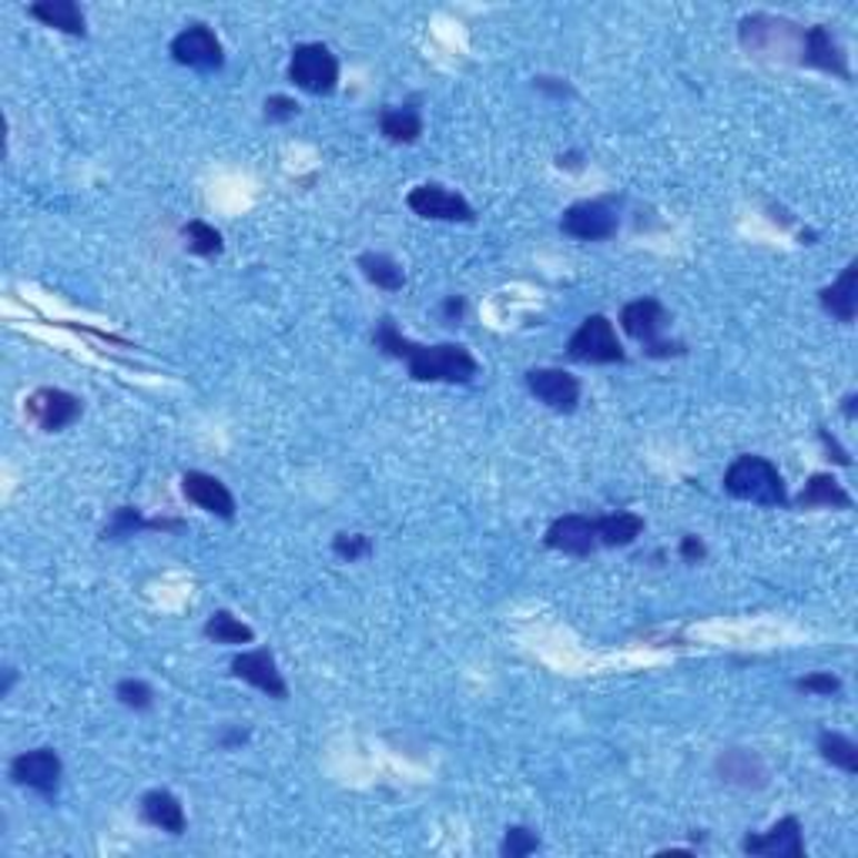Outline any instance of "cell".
Instances as JSON below:
<instances>
[{"mask_svg": "<svg viewBox=\"0 0 858 858\" xmlns=\"http://www.w3.org/2000/svg\"><path fill=\"white\" fill-rule=\"evenodd\" d=\"M8 775L18 788H28V791L41 795L45 801L55 805L58 795H61L65 761L55 748H31V751H21V755L11 758Z\"/></svg>", "mask_w": 858, "mask_h": 858, "instance_id": "5b68a950", "label": "cell"}, {"mask_svg": "<svg viewBox=\"0 0 858 858\" xmlns=\"http://www.w3.org/2000/svg\"><path fill=\"white\" fill-rule=\"evenodd\" d=\"M818 303L835 323H845V326L855 323V316H858V262H848L841 268V275L831 285H825L818 293Z\"/></svg>", "mask_w": 858, "mask_h": 858, "instance_id": "ac0fdd59", "label": "cell"}, {"mask_svg": "<svg viewBox=\"0 0 858 858\" xmlns=\"http://www.w3.org/2000/svg\"><path fill=\"white\" fill-rule=\"evenodd\" d=\"M744 855H761V858H805V831L795 815L778 818L768 831L744 835L741 838Z\"/></svg>", "mask_w": 858, "mask_h": 858, "instance_id": "9a60e30c", "label": "cell"}, {"mask_svg": "<svg viewBox=\"0 0 858 858\" xmlns=\"http://www.w3.org/2000/svg\"><path fill=\"white\" fill-rule=\"evenodd\" d=\"M598 533H601V546H631L644 533V516L631 510L598 516Z\"/></svg>", "mask_w": 858, "mask_h": 858, "instance_id": "cb8c5ba5", "label": "cell"}, {"mask_svg": "<svg viewBox=\"0 0 858 858\" xmlns=\"http://www.w3.org/2000/svg\"><path fill=\"white\" fill-rule=\"evenodd\" d=\"M718 775L721 781L728 785H738V788H765L768 785V768L765 761L748 751V748H728L718 755Z\"/></svg>", "mask_w": 858, "mask_h": 858, "instance_id": "d6986e66", "label": "cell"}, {"mask_svg": "<svg viewBox=\"0 0 858 858\" xmlns=\"http://www.w3.org/2000/svg\"><path fill=\"white\" fill-rule=\"evenodd\" d=\"M818 440H821V446L828 450V460H835L838 466H851V453H848L835 436H828V430H818Z\"/></svg>", "mask_w": 858, "mask_h": 858, "instance_id": "d590c367", "label": "cell"}, {"mask_svg": "<svg viewBox=\"0 0 858 858\" xmlns=\"http://www.w3.org/2000/svg\"><path fill=\"white\" fill-rule=\"evenodd\" d=\"M798 65L835 75L841 81H851V68H848V55L838 45V38L831 34V28L825 24H811L801 31V48H798Z\"/></svg>", "mask_w": 858, "mask_h": 858, "instance_id": "8fae6325", "label": "cell"}, {"mask_svg": "<svg viewBox=\"0 0 858 858\" xmlns=\"http://www.w3.org/2000/svg\"><path fill=\"white\" fill-rule=\"evenodd\" d=\"M151 530V520H145V513L138 506H118L108 520V526L101 530V540H128V536H138Z\"/></svg>", "mask_w": 858, "mask_h": 858, "instance_id": "83f0119b", "label": "cell"}, {"mask_svg": "<svg viewBox=\"0 0 858 858\" xmlns=\"http://www.w3.org/2000/svg\"><path fill=\"white\" fill-rule=\"evenodd\" d=\"M28 14L34 21H41L45 28H55L61 34L88 38V18H85L81 4H75V0H38V4L28 8Z\"/></svg>", "mask_w": 858, "mask_h": 858, "instance_id": "ffe728a7", "label": "cell"}, {"mask_svg": "<svg viewBox=\"0 0 858 858\" xmlns=\"http://www.w3.org/2000/svg\"><path fill=\"white\" fill-rule=\"evenodd\" d=\"M356 265H359V272L376 285V289H383V293H400L403 282H406L403 265H400L393 255H386V252H363Z\"/></svg>", "mask_w": 858, "mask_h": 858, "instance_id": "603a6c76", "label": "cell"}, {"mask_svg": "<svg viewBox=\"0 0 858 858\" xmlns=\"http://www.w3.org/2000/svg\"><path fill=\"white\" fill-rule=\"evenodd\" d=\"M724 493L744 503H758V506H788V486L781 470L758 453H741L734 456V463L724 470Z\"/></svg>", "mask_w": 858, "mask_h": 858, "instance_id": "7a4b0ae2", "label": "cell"}, {"mask_svg": "<svg viewBox=\"0 0 858 858\" xmlns=\"http://www.w3.org/2000/svg\"><path fill=\"white\" fill-rule=\"evenodd\" d=\"M540 835L533 831V828H526V825H510L506 831H503V841H500V855L503 858H526V855H533V851H540Z\"/></svg>", "mask_w": 858, "mask_h": 858, "instance_id": "f1b7e54d", "label": "cell"}, {"mask_svg": "<svg viewBox=\"0 0 858 858\" xmlns=\"http://www.w3.org/2000/svg\"><path fill=\"white\" fill-rule=\"evenodd\" d=\"M289 81L316 98L333 95L339 88V58L319 41L299 45L289 58Z\"/></svg>", "mask_w": 858, "mask_h": 858, "instance_id": "8992f818", "label": "cell"}, {"mask_svg": "<svg viewBox=\"0 0 858 858\" xmlns=\"http://www.w3.org/2000/svg\"><path fill=\"white\" fill-rule=\"evenodd\" d=\"M333 553H336L339 560L356 563V560H363V556L373 553V540H369L366 533H349V530H343V533L333 536Z\"/></svg>", "mask_w": 858, "mask_h": 858, "instance_id": "4dcf8cb0", "label": "cell"}, {"mask_svg": "<svg viewBox=\"0 0 858 858\" xmlns=\"http://www.w3.org/2000/svg\"><path fill=\"white\" fill-rule=\"evenodd\" d=\"M533 88H536L540 95H550V98H574V88H570L563 78H550V75L533 78Z\"/></svg>", "mask_w": 858, "mask_h": 858, "instance_id": "836d02e7", "label": "cell"}, {"mask_svg": "<svg viewBox=\"0 0 858 858\" xmlns=\"http://www.w3.org/2000/svg\"><path fill=\"white\" fill-rule=\"evenodd\" d=\"M373 343H376V349L383 356L403 359L416 383L470 386L480 376V363H476V356L466 346H460V343H433V346L413 343L410 336H403L396 329V323L389 316L379 319V326L373 333Z\"/></svg>", "mask_w": 858, "mask_h": 858, "instance_id": "6da1fadb", "label": "cell"}, {"mask_svg": "<svg viewBox=\"0 0 858 858\" xmlns=\"http://www.w3.org/2000/svg\"><path fill=\"white\" fill-rule=\"evenodd\" d=\"M798 238H801V245H815V231H801Z\"/></svg>", "mask_w": 858, "mask_h": 858, "instance_id": "b9f144b4", "label": "cell"}, {"mask_svg": "<svg viewBox=\"0 0 858 858\" xmlns=\"http://www.w3.org/2000/svg\"><path fill=\"white\" fill-rule=\"evenodd\" d=\"M248 738H252V731H248V728H225V731L218 734V748L231 751V748L248 744Z\"/></svg>", "mask_w": 858, "mask_h": 858, "instance_id": "8d00e7d4", "label": "cell"}, {"mask_svg": "<svg viewBox=\"0 0 858 858\" xmlns=\"http://www.w3.org/2000/svg\"><path fill=\"white\" fill-rule=\"evenodd\" d=\"M678 553H681V560H684V563H701V560L708 556V546H704V540H701V536L684 533V536H681V543H678Z\"/></svg>", "mask_w": 858, "mask_h": 858, "instance_id": "e575fe53", "label": "cell"}, {"mask_svg": "<svg viewBox=\"0 0 858 858\" xmlns=\"http://www.w3.org/2000/svg\"><path fill=\"white\" fill-rule=\"evenodd\" d=\"M543 543L550 550H560L566 556H591L601 546V533H598V516H584V513H566L556 516L546 533Z\"/></svg>", "mask_w": 858, "mask_h": 858, "instance_id": "4fadbf2b", "label": "cell"}, {"mask_svg": "<svg viewBox=\"0 0 858 858\" xmlns=\"http://www.w3.org/2000/svg\"><path fill=\"white\" fill-rule=\"evenodd\" d=\"M171 58H175V65L201 71V75L225 68V48L208 24H188L185 31H178L171 38Z\"/></svg>", "mask_w": 858, "mask_h": 858, "instance_id": "9c48e42d", "label": "cell"}, {"mask_svg": "<svg viewBox=\"0 0 858 858\" xmlns=\"http://www.w3.org/2000/svg\"><path fill=\"white\" fill-rule=\"evenodd\" d=\"M526 389L553 413H574L581 406V379L556 366H536L526 376Z\"/></svg>", "mask_w": 858, "mask_h": 858, "instance_id": "7c38bea8", "label": "cell"}, {"mask_svg": "<svg viewBox=\"0 0 858 858\" xmlns=\"http://www.w3.org/2000/svg\"><path fill=\"white\" fill-rule=\"evenodd\" d=\"M855 403H858V396H855V393H848V396L841 400V413H845V420H855Z\"/></svg>", "mask_w": 858, "mask_h": 858, "instance_id": "60d3db41", "label": "cell"}, {"mask_svg": "<svg viewBox=\"0 0 858 858\" xmlns=\"http://www.w3.org/2000/svg\"><path fill=\"white\" fill-rule=\"evenodd\" d=\"M379 131L393 145H416L423 135V115L416 105H389L379 111Z\"/></svg>", "mask_w": 858, "mask_h": 858, "instance_id": "7402d4cb", "label": "cell"}, {"mask_svg": "<svg viewBox=\"0 0 858 858\" xmlns=\"http://www.w3.org/2000/svg\"><path fill=\"white\" fill-rule=\"evenodd\" d=\"M181 235H185V248H188L191 255H198V258H215V255L225 252L221 231H218L215 225L201 221V218H191V221L181 228Z\"/></svg>", "mask_w": 858, "mask_h": 858, "instance_id": "4316f807", "label": "cell"}, {"mask_svg": "<svg viewBox=\"0 0 858 858\" xmlns=\"http://www.w3.org/2000/svg\"><path fill=\"white\" fill-rule=\"evenodd\" d=\"M406 205L413 215L420 218H430V221H476V208L460 195V191H450L446 185L440 181H423L416 185L410 195H406Z\"/></svg>", "mask_w": 858, "mask_h": 858, "instance_id": "30bf717a", "label": "cell"}, {"mask_svg": "<svg viewBox=\"0 0 858 858\" xmlns=\"http://www.w3.org/2000/svg\"><path fill=\"white\" fill-rule=\"evenodd\" d=\"M818 755L831 768H841L845 775L858 771V744L848 734H841V731H821L818 734Z\"/></svg>", "mask_w": 858, "mask_h": 858, "instance_id": "d4e9b609", "label": "cell"}, {"mask_svg": "<svg viewBox=\"0 0 858 858\" xmlns=\"http://www.w3.org/2000/svg\"><path fill=\"white\" fill-rule=\"evenodd\" d=\"M231 674L245 684H252L255 691L275 698V701H285L289 698V684H285L282 671H278V661L268 648H252V651H241L231 658Z\"/></svg>", "mask_w": 858, "mask_h": 858, "instance_id": "5bb4252c", "label": "cell"}, {"mask_svg": "<svg viewBox=\"0 0 858 858\" xmlns=\"http://www.w3.org/2000/svg\"><path fill=\"white\" fill-rule=\"evenodd\" d=\"M795 506L798 510H848L851 506V496L848 490L838 483V476L831 473H811L805 490L795 496Z\"/></svg>", "mask_w": 858, "mask_h": 858, "instance_id": "44dd1931", "label": "cell"}, {"mask_svg": "<svg viewBox=\"0 0 858 858\" xmlns=\"http://www.w3.org/2000/svg\"><path fill=\"white\" fill-rule=\"evenodd\" d=\"M115 698L131 711H151L155 708V688L141 678H125L115 688Z\"/></svg>", "mask_w": 858, "mask_h": 858, "instance_id": "f546056e", "label": "cell"}, {"mask_svg": "<svg viewBox=\"0 0 858 858\" xmlns=\"http://www.w3.org/2000/svg\"><path fill=\"white\" fill-rule=\"evenodd\" d=\"M556 165L566 168V171H581V168H584V155H581V151H566V155L556 158Z\"/></svg>", "mask_w": 858, "mask_h": 858, "instance_id": "f35d334b", "label": "cell"}, {"mask_svg": "<svg viewBox=\"0 0 858 858\" xmlns=\"http://www.w3.org/2000/svg\"><path fill=\"white\" fill-rule=\"evenodd\" d=\"M671 326V313L664 309L661 299L654 296H644V299H634L621 309V329L644 346V356L648 359H674V356H684L688 346L681 339H664Z\"/></svg>", "mask_w": 858, "mask_h": 858, "instance_id": "3957f363", "label": "cell"}, {"mask_svg": "<svg viewBox=\"0 0 858 858\" xmlns=\"http://www.w3.org/2000/svg\"><path fill=\"white\" fill-rule=\"evenodd\" d=\"M566 359L570 363H588V366H624L628 353L618 339L614 323L604 313H594L578 326L574 336H570Z\"/></svg>", "mask_w": 858, "mask_h": 858, "instance_id": "277c9868", "label": "cell"}, {"mask_svg": "<svg viewBox=\"0 0 858 858\" xmlns=\"http://www.w3.org/2000/svg\"><path fill=\"white\" fill-rule=\"evenodd\" d=\"M201 634H205L208 641H215V644H252V641H255V631H252L245 621H238L231 611H215V614L205 621Z\"/></svg>", "mask_w": 858, "mask_h": 858, "instance_id": "484cf974", "label": "cell"}, {"mask_svg": "<svg viewBox=\"0 0 858 858\" xmlns=\"http://www.w3.org/2000/svg\"><path fill=\"white\" fill-rule=\"evenodd\" d=\"M181 493H185V500L188 503H195L198 510H205V513H211V516H221V520H235V496H231V490L218 480V476H211V473H201V470H188L185 476H181Z\"/></svg>", "mask_w": 858, "mask_h": 858, "instance_id": "2e32d148", "label": "cell"}, {"mask_svg": "<svg viewBox=\"0 0 858 858\" xmlns=\"http://www.w3.org/2000/svg\"><path fill=\"white\" fill-rule=\"evenodd\" d=\"M14 684H18V671H14V668H4V684H0V698H8Z\"/></svg>", "mask_w": 858, "mask_h": 858, "instance_id": "ab89813d", "label": "cell"}, {"mask_svg": "<svg viewBox=\"0 0 858 858\" xmlns=\"http://www.w3.org/2000/svg\"><path fill=\"white\" fill-rule=\"evenodd\" d=\"M618 228H621V215L611 205V198L574 201L560 215V231L578 241H604V238H614Z\"/></svg>", "mask_w": 858, "mask_h": 858, "instance_id": "52a82bcc", "label": "cell"}, {"mask_svg": "<svg viewBox=\"0 0 858 858\" xmlns=\"http://www.w3.org/2000/svg\"><path fill=\"white\" fill-rule=\"evenodd\" d=\"M262 108H265L262 118H265L268 125H289V121L299 115V105H296V98H289V95H268Z\"/></svg>", "mask_w": 858, "mask_h": 858, "instance_id": "d6a6232c", "label": "cell"}, {"mask_svg": "<svg viewBox=\"0 0 858 858\" xmlns=\"http://www.w3.org/2000/svg\"><path fill=\"white\" fill-rule=\"evenodd\" d=\"M440 313H443L446 323H460V319L466 316V299H463V296H446L443 306H440Z\"/></svg>", "mask_w": 858, "mask_h": 858, "instance_id": "74e56055", "label": "cell"}, {"mask_svg": "<svg viewBox=\"0 0 858 858\" xmlns=\"http://www.w3.org/2000/svg\"><path fill=\"white\" fill-rule=\"evenodd\" d=\"M795 688L801 694H818V698H835L841 694V678L831 674V671H815V674H805L795 681Z\"/></svg>", "mask_w": 858, "mask_h": 858, "instance_id": "1f68e13d", "label": "cell"}, {"mask_svg": "<svg viewBox=\"0 0 858 858\" xmlns=\"http://www.w3.org/2000/svg\"><path fill=\"white\" fill-rule=\"evenodd\" d=\"M138 815L141 821H148L151 828H161L168 835H185L188 828V815H185V805L175 791L168 788H151L141 795L138 801Z\"/></svg>", "mask_w": 858, "mask_h": 858, "instance_id": "e0dca14e", "label": "cell"}, {"mask_svg": "<svg viewBox=\"0 0 858 858\" xmlns=\"http://www.w3.org/2000/svg\"><path fill=\"white\" fill-rule=\"evenodd\" d=\"M24 413H28V420H31L41 433H61V430H68L71 423L81 420L85 403H81V396H75V393H68V389L41 386V389H34V393L24 400Z\"/></svg>", "mask_w": 858, "mask_h": 858, "instance_id": "ba28073f", "label": "cell"}]
</instances>
